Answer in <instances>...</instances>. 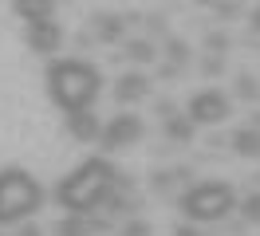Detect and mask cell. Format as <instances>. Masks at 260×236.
Returning a JSON list of instances; mask_svg holds the SVG:
<instances>
[{
  "label": "cell",
  "instance_id": "d4e9b609",
  "mask_svg": "<svg viewBox=\"0 0 260 236\" xmlns=\"http://www.w3.org/2000/svg\"><path fill=\"white\" fill-rule=\"evenodd\" d=\"M0 236H4V232H0Z\"/></svg>",
  "mask_w": 260,
  "mask_h": 236
},
{
  "label": "cell",
  "instance_id": "44dd1931",
  "mask_svg": "<svg viewBox=\"0 0 260 236\" xmlns=\"http://www.w3.org/2000/svg\"><path fill=\"white\" fill-rule=\"evenodd\" d=\"M174 236H201V232H197V224H189V220H185V224H178V228H174Z\"/></svg>",
  "mask_w": 260,
  "mask_h": 236
},
{
  "label": "cell",
  "instance_id": "d6986e66",
  "mask_svg": "<svg viewBox=\"0 0 260 236\" xmlns=\"http://www.w3.org/2000/svg\"><path fill=\"white\" fill-rule=\"evenodd\" d=\"M185 59H189V47L181 44V40H170V63H174V67H181Z\"/></svg>",
  "mask_w": 260,
  "mask_h": 236
},
{
  "label": "cell",
  "instance_id": "ffe728a7",
  "mask_svg": "<svg viewBox=\"0 0 260 236\" xmlns=\"http://www.w3.org/2000/svg\"><path fill=\"white\" fill-rule=\"evenodd\" d=\"M209 47H213V51H229V36H221V31H209Z\"/></svg>",
  "mask_w": 260,
  "mask_h": 236
},
{
  "label": "cell",
  "instance_id": "8992f818",
  "mask_svg": "<svg viewBox=\"0 0 260 236\" xmlns=\"http://www.w3.org/2000/svg\"><path fill=\"white\" fill-rule=\"evenodd\" d=\"M229 110H233V103H229L225 91H217V87H201L197 94H189V103H185V118L193 126H217L229 118Z\"/></svg>",
  "mask_w": 260,
  "mask_h": 236
},
{
  "label": "cell",
  "instance_id": "e0dca14e",
  "mask_svg": "<svg viewBox=\"0 0 260 236\" xmlns=\"http://www.w3.org/2000/svg\"><path fill=\"white\" fill-rule=\"evenodd\" d=\"M256 91H260V87H256V79L248 75V71H244V75H237V94H241L244 103H252V98H256Z\"/></svg>",
  "mask_w": 260,
  "mask_h": 236
},
{
  "label": "cell",
  "instance_id": "4fadbf2b",
  "mask_svg": "<svg viewBox=\"0 0 260 236\" xmlns=\"http://www.w3.org/2000/svg\"><path fill=\"white\" fill-rule=\"evenodd\" d=\"M12 12L32 24V20H51L55 16V0H12Z\"/></svg>",
  "mask_w": 260,
  "mask_h": 236
},
{
  "label": "cell",
  "instance_id": "ac0fdd59",
  "mask_svg": "<svg viewBox=\"0 0 260 236\" xmlns=\"http://www.w3.org/2000/svg\"><path fill=\"white\" fill-rule=\"evenodd\" d=\"M122 236H154V228H150V220L134 217V220H126V224H122Z\"/></svg>",
  "mask_w": 260,
  "mask_h": 236
},
{
  "label": "cell",
  "instance_id": "30bf717a",
  "mask_svg": "<svg viewBox=\"0 0 260 236\" xmlns=\"http://www.w3.org/2000/svg\"><path fill=\"white\" fill-rule=\"evenodd\" d=\"M150 94V79L146 75H138V71H126V75L114 83V98L126 107V103H142Z\"/></svg>",
  "mask_w": 260,
  "mask_h": 236
},
{
  "label": "cell",
  "instance_id": "7402d4cb",
  "mask_svg": "<svg viewBox=\"0 0 260 236\" xmlns=\"http://www.w3.org/2000/svg\"><path fill=\"white\" fill-rule=\"evenodd\" d=\"M248 28H252V36H260V4L248 12Z\"/></svg>",
  "mask_w": 260,
  "mask_h": 236
},
{
  "label": "cell",
  "instance_id": "52a82bcc",
  "mask_svg": "<svg viewBox=\"0 0 260 236\" xmlns=\"http://www.w3.org/2000/svg\"><path fill=\"white\" fill-rule=\"evenodd\" d=\"M24 40H28V47H32L36 55L51 59V55L63 47V28L55 24V16H51V20H32V24L24 28Z\"/></svg>",
  "mask_w": 260,
  "mask_h": 236
},
{
  "label": "cell",
  "instance_id": "3957f363",
  "mask_svg": "<svg viewBox=\"0 0 260 236\" xmlns=\"http://www.w3.org/2000/svg\"><path fill=\"white\" fill-rule=\"evenodd\" d=\"M44 205V189L24 165H8L0 170V228H12L40 213Z\"/></svg>",
  "mask_w": 260,
  "mask_h": 236
},
{
  "label": "cell",
  "instance_id": "5bb4252c",
  "mask_svg": "<svg viewBox=\"0 0 260 236\" xmlns=\"http://www.w3.org/2000/svg\"><path fill=\"white\" fill-rule=\"evenodd\" d=\"M162 134H166L170 142H193L197 126L189 122L185 114H178V110H174V114H166V118H162Z\"/></svg>",
  "mask_w": 260,
  "mask_h": 236
},
{
  "label": "cell",
  "instance_id": "7c38bea8",
  "mask_svg": "<svg viewBox=\"0 0 260 236\" xmlns=\"http://www.w3.org/2000/svg\"><path fill=\"white\" fill-rule=\"evenodd\" d=\"M229 146H233L241 157H252V161H260V130H256V126H241V130H233Z\"/></svg>",
  "mask_w": 260,
  "mask_h": 236
},
{
  "label": "cell",
  "instance_id": "9c48e42d",
  "mask_svg": "<svg viewBox=\"0 0 260 236\" xmlns=\"http://www.w3.org/2000/svg\"><path fill=\"white\" fill-rule=\"evenodd\" d=\"M63 130H67L75 142H99V130H103V122H99L95 110H67Z\"/></svg>",
  "mask_w": 260,
  "mask_h": 236
},
{
  "label": "cell",
  "instance_id": "9a60e30c",
  "mask_svg": "<svg viewBox=\"0 0 260 236\" xmlns=\"http://www.w3.org/2000/svg\"><path fill=\"white\" fill-rule=\"evenodd\" d=\"M126 59L130 63H150V59H158V51H154L150 40H130L126 44Z\"/></svg>",
  "mask_w": 260,
  "mask_h": 236
},
{
  "label": "cell",
  "instance_id": "7a4b0ae2",
  "mask_svg": "<svg viewBox=\"0 0 260 236\" xmlns=\"http://www.w3.org/2000/svg\"><path fill=\"white\" fill-rule=\"evenodd\" d=\"M48 98L63 110H91L99 103V87H103V71L91 59H51L48 63Z\"/></svg>",
  "mask_w": 260,
  "mask_h": 236
},
{
  "label": "cell",
  "instance_id": "ba28073f",
  "mask_svg": "<svg viewBox=\"0 0 260 236\" xmlns=\"http://www.w3.org/2000/svg\"><path fill=\"white\" fill-rule=\"evenodd\" d=\"M91 232H111V220L91 217V213H67L55 224V236H91Z\"/></svg>",
  "mask_w": 260,
  "mask_h": 236
},
{
  "label": "cell",
  "instance_id": "8fae6325",
  "mask_svg": "<svg viewBox=\"0 0 260 236\" xmlns=\"http://www.w3.org/2000/svg\"><path fill=\"white\" fill-rule=\"evenodd\" d=\"M91 24H95L99 44H118V40L126 36V20H122L118 12H99L95 20H91Z\"/></svg>",
  "mask_w": 260,
  "mask_h": 236
},
{
  "label": "cell",
  "instance_id": "603a6c76",
  "mask_svg": "<svg viewBox=\"0 0 260 236\" xmlns=\"http://www.w3.org/2000/svg\"><path fill=\"white\" fill-rule=\"evenodd\" d=\"M16 236H44V232H40L36 224H28V220H24V224H20V232H16Z\"/></svg>",
  "mask_w": 260,
  "mask_h": 236
},
{
  "label": "cell",
  "instance_id": "5b68a950",
  "mask_svg": "<svg viewBox=\"0 0 260 236\" xmlns=\"http://www.w3.org/2000/svg\"><path fill=\"white\" fill-rule=\"evenodd\" d=\"M146 134V122L134 114V110H122V114H114V118H107L103 122V130H99V150L103 154H118V150H126V146H134V142Z\"/></svg>",
  "mask_w": 260,
  "mask_h": 236
},
{
  "label": "cell",
  "instance_id": "cb8c5ba5",
  "mask_svg": "<svg viewBox=\"0 0 260 236\" xmlns=\"http://www.w3.org/2000/svg\"><path fill=\"white\" fill-rule=\"evenodd\" d=\"M248 126H256V130H260V110H252V122H248Z\"/></svg>",
  "mask_w": 260,
  "mask_h": 236
},
{
  "label": "cell",
  "instance_id": "277c9868",
  "mask_svg": "<svg viewBox=\"0 0 260 236\" xmlns=\"http://www.w3.org/2000/svg\"><path fill=\"white\" fill-rule=\"evenodd\" d=\"M181 213L189 224H213V220H225L229 213H237V189L229 181H197L193 189L181 193Z\"/></svg>",
  "mask_w": 260,
  "mask_h": 236
},
{
  "label": "cell",
  "instance_id": "2e32d148",
  "mask_svg": "<svg viewBox=\"0 0 260 236\" xmlns=\"http://www.w3.org/2000/svg\"><path fill=\"white\" fill-rule=\"evenodd\" d=\"M237 209H241V217L248 224H260V193H248L244 201H237Z\"/></svg>",
  "mask_w": 260,
  "mask_h": 236
},
{
  "label": "cell",
  "instance_id": "6da1fadb",
  "mask_svg": "<svg viewBox=\"0 0 260 236\" xmlns=\"http://www.w3.org/2000/svg\"><path fill=\"white\" fill-rule=\"evenodd\" d=\"M118 185H122V177H118V170H114V161L107 154H99V157L79 161L71 173L59 177L55 201L63 205L67 213H95V209L107 205V197H111Z\"/></svg>",
  "mask_w": 260,
  "mask_h": 236
}]
</instances>
